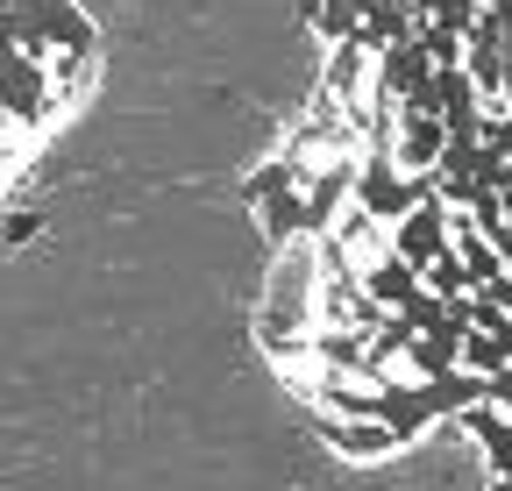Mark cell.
<instances>
[{"label":"cell","mask_w":512,"mask_h":491,"mask_svg":"<svg viewBox=\"0 0 512 491\" xmlns=\"http://www.w3.org/2000/svg\"><path fill=\"white\" fill-rule=\"evenodd\" d=\"M434 193V178H413V171H399V157H392V143H370L363 150V164H356V207L370 214V221H406L420 200Z\"/></svg>","instance_id":"obj_1"},{"label":"cell","mask_w":512,"mask_h":491,"mask_svg":"<svg viewBox=\"0 0 512 491\" xmlns=\"http://www.w3.org/2000/svg\"><path fill=\"white\" fill-rule=\"evenodd\" d=\"M15 8V22H22V50H36V57H50V50H64V57H93V22L72 8V0H8Z\"/></svg>","instance_id":"obj_2"},{"label":"cell","mask_w":512,"mask_h":491,"mask_svg":"<svg viewBox=\"0 0 512 491\" xmlns=\"http://www.w3.org/2000/svg\"><path fill=\"white\" fill-rule=\"evenodd\" d=\"M50 65L22 43H0V114L8 121H43L50 114Z\"/></svg>","instance_id":"obj_3"},{"label":"cell","mask_w":512,"mask_h":491,"mask_svg":"<svg viewBox=\"0 0 512 491\" xmlns=\"http://www.w3.org/2000/svg\"><path fill=\"white\" fill-rule=\"evenodd\" d=\"M448 242H456V207H448L441 193H427L406 221H392V250H399L406 264H420V271L448 250Z\"/></svg>","instance_id":"obj_4"},{"label":"cell","mask_w":512,"mask_h":491,"mask_svg":"<svg viewBox=\"0 0 512 491\" xmlns=\"http://www.w3.org/2000/svg\"><path fill=\"white\" fill-rule=\"evenodd\" d=\"M392 157L413 178H434V164L448 157V121L434 107H399V129H392Z\"/></svg>","instance_id":"obj_5"},{"label":"cell","mask_w":512,"mask_h":491,"mask_svg":"<svg viewBox=\"0 0 512 491\" xmlns=\"http://www.w3.org/2000/svg\"><path fill=\"white\" fill-rule=\"evenodd\" d=\"M434 79V57L427 43H392V50H377V79H370V100H420Z\"/></svg>","instance_id":"obj_6"},{"label":"cell","mask_w":512,"mask_h":491,"mask_svg":"<svg viewBox=\"0 0 512 491\" xmlns=\"http://www.w3.org/2000/svg\"><path fill=\"white\" fill-rule=\"evenodd\" d=\"M377 420L392 427L399 442H420L427 427L441 420V413H434V399H427V378H420V385H399V378H384V385H377Z\"/></svg>","instance_id":"obj_7"},{"label":"cell","mask_w":512,"mask_h":491,"mask_svg":"<svg viewBox=\"0 0 512 491\" xmlns=\"http://www.w3.org/2000/svg\"><path fill=\"white\" fill-rule=\"evenodd\" d=\"M413 292H427V278H420V264H406L392 242L370 257V271H363V299L370 306H384V314H399V306L413 299Z\"/></svg>","instance_id":"obj_8"},{"label":"cell","mask_w":512,"mask_h":491,"mask_svg":"<svg viewBox=\"0 0 512 491\" xmlns=\"http://www.w3.org/2000/svg\"><path fill=\"white\" fill-rule=\"evenodd\" d=\"M328 449L349 456V463H377V456H392V449H406V442H399L377 413H342V420H328Z\"/></svg>","instance_id":"obj_9"},{"label":"cell","mask_w":512,"mask_h":491,"mask_svg":"<svg viewBox=\"0 0 512 491\" xmlns=\"http://www.w3.org/2000/svg\"><path fill=\"white\" fill-rule=\"evenodd\" d=\"M463 420L477 427V442H484L491 491H512V413H498V406H477V413H463Z\"/></svg>","instance_id":"obj_10"},{"label":"cell","mask_w":512,"mask_h":491,"mask_svg":"<svg viewBox=\"0 0 512 491\" xmlns=\"http://www.w3.org/2000/svg\"><path fill=\"white\" fill-rule=\"evenodd\" d=\"M420 278H427V292H441V299H470V264L456 257V242H448V250H441Z\"/></svg>","instance_id":"obj_11"}]
</instances>
